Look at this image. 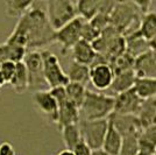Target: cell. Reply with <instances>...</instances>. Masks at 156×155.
Returning <instances> with one entry per match:
<instances>
[{"label": "cell", "mask_w": 156, "mask_h": 155, "mask_svg": "<svg viewBox=\"0 0 156 155\" xmlns=\"http://www.w3.org/2000/svg\"><path fill=\"white\" fill-rule=\"evenodd\" d=\"M54 33L46 11L40 7H32L19 18L6 43L19 45L28 50H35L54 43Z\"/></svg>", "instance_id": "1"}, {"label": "cell", "mask_w": 156, "mask_h": 155, "mask_svg": "<svg viewBox=\"0 0 156 155\" xmlns=\"http://www.w3.org/2000/svg\"><path fill=\"white\" fill-rule=\"evenodd\" d=\"M142 13L128 0H120L110 14V25L117 28L122 35L139 29Z\"/></svg>", "instance_id": "2"}, {"label": "cell", "mask_w": 156, "mask_h": 155, "mask_svg": "<svg viewBox=\"0 0 156 155\" xmlns=\"http://www.w3.org/2000/svg\"><path fill=\"white\" fill-rule=\"evenodd\" d=\"M114 110V97L86 90L84 102L79 109L80 119L94 120L108 118Z\"/></svg>", "instance_id": "3"}, {"label": "cell", "mask_w": 156, "mask_h": 155, "mask_svg": "<svg viewBox=\"0 0 156 155\" xmlns=\"http://www.w3.org/2000/svg\"><path fill=\"white\" fill-rule=\"evenodd\" d=\"M47 19L54 31L78 16L76 2L72 0H47Z\"/></svg>", "instance_id": "4"}, {"label": "cell", "mask_w": 156, "mask_h": 155, "mask_svg": "<svg viewBox=\"0 0 156 155\" xmlns=\"http://www.w3.org/2000/svg\"><path fill=\"white\" fill-rule=\"evenodd\" d=\"M78 126L80 129L82 139L92 150L101 149L106 132L108 128V118L94 120L79 119Z\"/></svg>", "instance_id": "5"}, {"label": "cell", "mask_w": 156, "mask_h": 155, "mask_svg": "<svg viewBox=\"0 0 156 155\" xmlns=\"http://www.w3.org/2000/svg\"><path fill=\"white\" fill-rule=\"evenodd\" d=\"M22 61L26 65L28 74V90L33 92L49 90V86L47 84L43 75V63H42L41 52L39 50L27 52Z\"/></svg>", "instance_id": "6"}, {"label": "cell", "mask_w": 156, "mask_h": 155, "mask_svg": "<svg viewBox=\"0 0 156 155\" xmlns=\"http://www.w3.org/2000/svg\"><path fill=\"white\" fill-rule=\"evenodd\" d=\"M41 56L43 63V75L49 89L56 86H65L68 84L69 78L59 63L57 55L49 50H41Z\"/></svg>", "instance_id": "7"}, {"label": "cell", "mask_w": 156, "mask_h": 155, "mask_svg": "<svg viewBox=\"0 0 156 155\" xmlns=\"http://www.w3.org/2000/svg\"><path fill=\"white\" fill-rule=\"evenodd\" d=\"M85 19L82 16H76L70 22L61 27L54 33V42L58 43L61 47V54L66 55L71 48L80 40V31Z\"/></svg>", "instance_id": "8"}, {"label": "cell", "mask_w": 156, "mask_h": 155, "mask_svg": "<svg viewBox=\"0 0 156 155\" xmlns=\"http://www.w3.org/2000/svg\"><path fill=\"white\" fill-rule=\"evenodd\" d=\"M33 104L49 123L56 125L58 117V104L50 91L42 90L33 92Z\"/></svg>", "instance_id": "9"}, {"label": "cell", "mask_w": 156, "mask_h": 155, "mask_svg": "<svg viewBox=\"0 0 156 155\" xmlns=\"http://www.w3.org/2000/svg\"><path fill=\"white\" fill-rule=\"evenodd\" d=\"M108 121L121 134V136H139L143 126L139 117L135 114H120L112 112L108 117Z\"/></svg>", "instance_id": "10"}, {"label": "cell", "mask_w": 156, "mask_h": 155, "mask_svg": "<svg viewBox=\"0 0 156 155\" xmlns=\"http://www.w3.org/2000/svg\"><path fill=\"white\" fill-rule=\"evenodd\" d=\"M143 99L137 95L134 88L120 92L114 97V110L120 114H135L137 116L141 109Z\"/></svg>", "instance_id": "11"}, {"label": "cell", "mask_w": 156, "mask_h": 155, "mask_svg": "<svg viewBox=\"0 0 156 155\" xmlns=\"http://www.w3.org/2000/svg\"><path fill=\"white\" fill-rule=\"evenodd\" d=\"M114 72L108 63H94L90 65V82L98 91L110 89Z\"/></svg>", "instance_id": "12"}, {"label": "cell", "mask_w": 156, "mask_h": 155, "mask_svg": "<svg viewBox=\"0 0 156 155\" xmlns=\"http://www.w3.org/2000/svg\"><path fill=\"white\" fill-rule=\"evenodd\" d=\"M133 70L137 78H156V56L150 49L134 58Z\"/></svg>", "instance_id": "13"}, {"label": "cell", "mask_w": 156, "mask_h": 155, "mask_svg": "<svg viewBox=\"0 0 156 155\" xmlns=\"http://www.w3.org/2000/svg\"><path fill=\"white\" fill-rule=\"evenodd\" d=\"M71 55L72 61H76L78 63H83L90 67L93 63L97 52L93 49L91 42L80 39L71 48Z\"/></svg>", "instance_id": "14"}, {"label": "cell", "mask_w": 156, "mask_h": 155, "mask_svg": "<svg viewBox=\"0 0 156 155\" xmlns=\"http://www.w3.org/2000/svg\"><path fill=\"white\" fill-rule=\"evenodd\" d=\"M125 41H126V52H128L134 58L150 50L149 42L139 33V29L125 35Z\"/></svg>", "instance_id": "15"}, {"label": "cell", "mask_w": 156, "mask_h": 155, "mask_svg": "<svg viewBox=\"0 0 156 155\" xmlns=\"http://www.w3.org/2000/svg\"><path fill=\"white\" fill-rule=\"evenodd\" d=\"M135 79H136V75L133 69L117 72V74H114V78L112 81L110 90L115 95L124 92L126 90H129L134 86Z\"/></svg>", "instance_id": "16"}, {"label": "cell", "mask_w": 156, "mask_h": 155, "mask_svg": "<svg viewBox=\"0 0 156 155\" xmlns=\"http://www.w3.org/2000/svg\"><path fill=\"white\" fill-rule=\"evenodd\" d=\"M65 74L69 78V82L80 83L85 86L90 82V67L83 63H78L76 61H72L69 64Z\"/></svg>", "instance_id": "17"}, {"label": "cell", "mask_w": 156, "mask_h": 155, "mask_svg": "<svg viewBox=\"0 0 156 155\" xmlns=\"http://www.w3.org/2000/svg\"><path fill=\"white\" fill-rule=\"evenodd\" d=\"M121 143H122L121 134L108 121V128L106 132L101 149L108 155H118L120 152V148H121Z\"/></svg>", "instance_id": "18"}, {"label": "cell", "mask_w": 156, "mask_h": 155, "mask_svg": "<svg viewBox=\"0 0 156 155\" xmlns=\"http://www.w3.org/2000/svg\"><path fill=\"white\" fill-rule=\"evenodd\" d=\"M9 85L16 93H20V95L28 90V74H27L26 65L23 63V61L16 62L15 71H14L13 77L9 81Z\"/></svg>", "instance_id": "19"}, {"label": "cell", "mask_w": 156, "mask_h": 155, "mask_svg": "<svg viewBox=\"0 0 156 155\" xmlns=\"http://www.w3.org/2000/svg\"><path fill=\"white\" fill-rule=\"evenodd\" d=\"M139 33L148 42L156 38V12H147L141 15Z\"/></svg>", "instance_id": "20"}, {"label": "cell", "mask_w": 156, "mask_h": 155, "mask_svg": "<svg viewBox=\"0 0 156 155\" xmlns=\"http://www.w3.org/2000/svg\"><path fill=\"white\" fill-rule=\"evenodd\" d=\"M137 117L143 127L151 124H156V97L143 99Z\"/></svg>", "instance_id": "21"}, {"label": "cell", "mask_w": 156, "mask_h": 155, "mask_svg": "<svg viewBox=\"0 0 156 155\" xmlns=\"http://www.w3.org/2000/svg\"><path fill=\"white\" fill-rule=\"evenodd\" d=\"M59 131L62 133V139H63V142H64L65 145V148L72 150L78 142H80L83 140L78 123L66 125L64 127H62Z\"/></svg>", "instance_id": "22"}, {"label": "cell", "mask_w": 156, "mask_h": 155, "mask_svg": "<svg viewBox=\"0 0 156 155\" xmlns=\"http://www.w3.org/2000/svg\"><path fill=\"white\" fill-rule=\"evenodd\" d=\"M134 90L142 99L156 97V78H137L134 83Z\"/></svg>", "instance_id": "23"}, {"label": "cell", "mask_w": 156, "mask_h": 155, "mask_svg": "<svg viewBox=\"0 0 156 155\" xmlns=\"http://www.w3.org/2000/svg\"><path fill=\"white\" fill-rule=\"evenodd\" d=\"M139 148L156 152V124H151L143 127L137 138Z\"/></svg>", "instance_id": "24"}, {"label": "cell", "mask_w": 156, "mask_h": 155, "mask_svg": "<svg viewBox=\"0 0 156 155\" xmlns=\"http://www.w3.org/2000/svg\"><path fill=\"white\" fill-rule=\"evenodd\" d=\"M103 2L104 0H77L76 7L78 15L84 18L85 20H90L93 15L99 12Z\"/></svg>", "instance_id": "25"}, {"label": "cell", "mask_w": 156, "mask_h": 155, "mask_svg": "<svg viewBox=\"0 0 156 155\" xmlns=\"http://www.w3.org/2000/svg\"><path fill=\"white\" fill-rule=\"evenodd\" d=\"M65 93L68 99L75 104L78 109H80L82 104L84 102L85 93H86V86L80 83H76V82H69L68 84L64 86Z\"/></svg>", "instance_id": "26"}, {"label": "cell", "mask_w": 156, "mask_h": 155, "mask_svg": "<svg viewBox=\"0 0 156 155\" xmlns=\"http://www.w3.org/2000/svg\"><path fill=\"white\" fill-rule=\"evenodd\" d=\"M34 0H6V14L11 18H20L33 7Z\"/></svg>", "instance_id": "27"}, {"label": "cell", "mask_w": 156, "mask_h": 155, "mask_svg": "<svg viewBox=\"0 0 156 155\" xmlns=\"http://www.w3.org/2000/svg\"><path fill=\"white\" fill-rule=\"evenodd\" d=\"M111 68L113 69V72H121V71L130 70L134 67V57L130 56L128 52H122L120 55H118L117 57H114L111 61Z\"/></svg>", "instance_id": "28"}, {"label": "cell", "mask_w": 156, "mask_h": 155, "mask_svg": "<svg viewBox=\"0 0 156 155\" xmlns=\"http://www.w3.org/2000/svg\"><path fill=\"white\" fill-rule=\"evenodd\" d=\"M139 136H124L121 148L118 155H136L139 150Z\"/></svg>", "instance_id": "29"}, {"label": "cell", "mask_w": 156, "mask_h": 155, "mask_svg": "<svg viewBox=\"0 0 156 155\" xmlns=\"http://www.w3.org/2000/svg\"><path fill=\"white\" fill-rule=\"evenodd\" d=\"M100 33L101 32L98 31L93 25H91L89 20H85L82 26V31H80V39L85 40L87 42H93L100 35Z\"/></svg>", "instance_id": "30"}, {"label": "cell", "mask_w": 156, "mask_h": 155, "mask_svg": "<svg viewBox=\"0 0 156 155\" xmlns=\"http://www.w3.org/2000/svg\"><path fill=\"white\" fill-rule=\"evenodd\" d=\"M15 67H16V63L13 61H4L0 63V71H1L5 83H9L11 78L13 77Z\"/></svg>", "instance_id": "31"}, {"label": "cell", "mask_w": 156, "mask_h": 155, "mask_svg": "<svg viewBox=\"0 0 156 155\" xmlns=\"http://www.w3.org/2000/svg\"><path fill=\"white\" fill-rule=\"evenodd\" d=\"M91 22V25L97 28L98 31H103L104 28L110 25V15L108 14H105V13H100L98 12L96 15H93L91 19L89 20Z\"/></svg>", "instance_id": "32"}, {"label": "cell", "mask_w": 156, "mask_h": 155, "mask_svg": "<svg viewBox=\"0 0 156 155\" xmlns=\"http://www.w3.org/2000/svg\"><path fill=\"white\" fill-rule=\"evenodd\" d=\"M72 152L75 155H92V149L86 145L84 140L78 142L75 146V148L72 149Z\"/></svg>", "instance_id": "33"}, {"label": "cell", "mask_w": 156, "mask_h": 155, "mask_svg": "<svg viewBox=\"0 0 156 155\" xmlns=\"http://www.w3.org/2000/svg\"><path fill=\"white\" fill-rule=\"evenodd\" d=\"M151 1H153V0H130V2L134 4V5L137 7V9L142 14L149 12Z\"/></svg>", "instance_id": "34"}, {"label": "cell", "mask_w": 156, "mask_h": 155, "mask_svg": "<svg viewBox=\"0 0 156 155\" xmlns=\"http://www.w3.org/2000/svg\"><path fill=\"white\" fill-rule=\"evenodd\" d=\"M0 155H15V149L11 142L5 141L0 143Z\"/></svg>", "instance_id": "35"}, {"label": "cell", "mask_w": 156, "mask_h": 155, "mask_svg": "<svg viewBox=\"0 0 156 155\" xmlns=\"http://www.w3.org/2000/svg\"><path fill=\"white\" fill-rule=\"evenodd\" d=\"M156 152H151V150H148V149H142L139 148L136 155H155Z\"/></svg>", "instance_id": "36"}, {"label": "cell", "mask_w": 156, "mask_h": 155, "mask_svg": "<svg viewBox=\"0 0 156 155\" xmlns=\"http://www.w3.org/2000/svg\"><path fill=\"white\" fill-rule=\"evenodd\" d=\"M56 155H75V154H73V152H72L71 149L65 148V149H63V150L58 152V153H57Z\"/></svg>", "instance_id": "37"}, {"label": "cell", "mask_w": 156, "mask_h": 155, "mask_svg": "<svg viewBox=\"0 0 156 155\" xmlns=\"http://www.w3.org/2000/svg\"><path fill=\"white\" fill-rule=\"evenodd\" d=\"M92 155H108L103 149H97V150H92Z\"/></svg>", "instance_id": "38"}, {"label": "cell", "mask_w": 156, "mask_h": 155, "mask_svg": "<svg viewBox=\"0 0 156 155\" xmlns=\"http://www.w3.org/2000/svg\"><path fill=\"white\" fill-rule=\"evenodd\" d=\"M153 52H154V54H155V56H156V50H153Z\"/></svg>", "instance_id": "39"}, {"label": "cell", "mask_w": 156, "mask_h": 155, "mask_svg": "<svg viewBox=\"0 0 156 155\" xmlns=\"http://www.w3.org/2000/svg\"><path fill=\"white\" fill-rule=\"evenodd\" d=\"M72 1H73V2H76V1H77V0H72Z\"/></svg>", "instance_id": "40"}, {"label": "cell", "mask_w": 156, "mask_h": 155, "mask_svg": "<svg viewBox=\"0 0 156 155\" xmlns=\"http://www.w3.org/2000/svg\"><path fill=\"white\" fill-rule=\"evenodd\" d=\"M43 1H47V0H43Z\"/></svg>", "instance_id": "41"}]
</instances>
